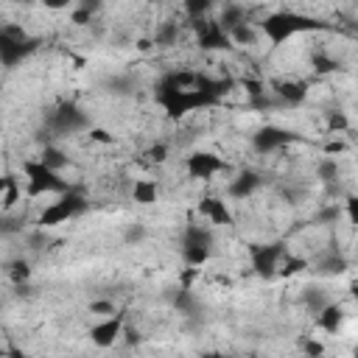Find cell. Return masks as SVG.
I'll list each match as a JSON object with an SVG mask.
<instances>
[{
    "label": "cell",
    "instance_id": "cell-1",
    "mask_svg": "<svg viewBox=\"0 0 358 358\" xmlns=\"http://www.w3.org/2000/svg\"><path fill=\"white\" fill-rule=\"evenodd\" d=\"M324 25H319L316 20L310 17H302V14H268L263 22H260V34L271 36L274 45H282L285 39L296 36V34H305V31H319Z\"/></svg>",
    "mask_w": 358,
    "mask_h": 358
},
{
    "label": "cell",
    "instance_id": "cell-2",
    "mask_svg": "<svg viewBox=\"0 0 358 358\" xmlns=\"http://www.w3.org/2000/svg\"><path fill=\"white\" fill-rule=\"evenodd\" d=\"M84 207H87V201H84V196L78 193V190H73V187H67L56 201H50L42 213H39V218H36V224L45 229V227H59V224H64L67 218H76V215H81L84 213Z\"/></svg>",
    "mask_w": 358,
    "mask_h": 358
},
{
    "label": "cell",
    "instance_id": "cell-3",
    "mask_svg": "<svg viewBox=\"0 0 358 358\" xmlns=\"http://www.w3.org/2000/svg\"><path fill=\"white\" fill-rule=\"evenodd\" d=\"M213 243L215 241H213L210 227H201V224L185 227V232H182V257H185V263H190V266L207 263L210 255H213Z\"/></svg>",
    "mask_w": 358,
    "mask_h": 358
},
{
    "label": "cell",
    "instance_id": "cell-4",
    "mask_svg": "<svg viewBox=\"0 0 358 358\" xmlns=\"http://www.w3.org/2000/svg\"><path fill=\"white\" fill-rule=\"evenodd\" d=\"M25 173H28V193L31 196H42V193H64L70 187L67 179H62L59 171L45 168L39 159L36 162H25Z\"/></svg>",
    "mask_w": 358,
    "mask_h": 358
},
{
    "label": "cell",
    "instance_id": "cell-5",
    "mask_svg": "<svg viewBox=\"0 0 358 358\" xmlns=\"http://www.w3.org/2000/svg\"><path fill=\"white\" fill-rule=\"evenodd\" d=\"M294 140H299V137H296L294 131H288V129L263 126V129H257V134H252V148H255L257 154H274V151L291 145Z\"/></svg>",
    "mask_w": 358,
    "mask_h": 358
},
{
    "label": "cell",
    "instance_id": "cell-6",
    "mask_svg": "<svg viewBox=\"0 0 358 358\" xmlns=\"http://www.w3.org/2000/svg\"><path fill=\"white\" fill-rule=\"evenodd\" d=\"M185 168H187V173H190L193 179H213L215 173L227 171V162H224L221 157H215V154L196 151V154H190V157L185 159Z\"/></svg>",
    "mask_w": 358,
    "mask_h": 358
},
{
    "label": "cell",
    "instance_id": "cell-7",
    "mask_svg": "<svg viewBox=\"0 0 358 358\" xmlns=\"http://www.w3.org/2000/svg\"><path fill=\"white\" fill-rule=\"evenodd\" d=\"M120 336H123V316H120V313L103 316V319L90 330V341L98 344V347H109V344H115Z\"/></svg>",
    "mask_w": 358,
    "mask_h": 358
},
{
    "label": "cell",
    "instance_id": "cell-8",
    "mask_svg": "<svg viewBox=\"0 0 358 358\" xmlns=\"http://www.w3.org/2000/svg\"><path fill=\"white\" fill-rule=\"evenodd\" d=\"M263 185V179H260V173H255V171H238L229 182H227V196L229 199H238V201H246L257 187Z\"/></svg>",
    "mask_w": 358,
    "mask_h": 358
},
{
    "label": "cell",
    "instance_id": "cell-9",
    "mask_svg": "<svg viewBox=\"0 0 358 358\" xmlns=\"http://www.w3.org/2000/svg\"><path fill=\"white\" fill-rule=\"evenodd\" d=\"M274 98L282 103V106H299L305 98H308V84L305 81H296V78H282L274 84Z\"/></svg>",
    "mask_w": 358,
    "mask_h": 358
},
{
    "label": "cell",
    "instance_id": "cell-10",
    "mask_svg": "<svg viewBox=\"0 0 358 358\" xmlns=\"http://www.w3.org/2000/svg\"><path fill=\"white\" fill-rule=\"evenodd\" d=\"M199 213H201V218H207V224H215V227H229L232 224V210L224 199H215V196L201 199Z\"/></svg>",
    "mask_w": 358,
    "mask_h": 358
},
{
    "label": "cell",
    "instance_id": "cell-11",
    "mask_svg": "<svg viewBox=\"0 0 358 358\" xmlns=\"http://www.w3.org/2000/svg\"><path fill=\"white\" fill-rule=\"evenodd\" d=\"M344 319H347V308H344L341 302H333V299L316 313V324H319L324 333H330V336H336V333L341 330Z\"/></svg>",
    "mask_w": 358,
    "mask_h": 358
},
{
    "label": "cell",
    "instance_id": "cell-12",
    "mask_svg": "<svg viewBox=\"0 0 358 358\" xmlns=\"http://www.w3.org/2000/svg\"><path fill=\"white\" fill-rule=\"evenodd\" d=\"M227 36H229V45L243 48V50H252L260 42V25L252 22V20H246V22H238L235 28H229Z\"/></svg>",
    "mask_w": 358,
    "mask_h": 358
},
{
    "label": "cell",
    "instance_id": "cell-13",
    "mask_svg": "<svg viewBox=\"0 0 358 358\" xmlns=\"http://www.w3.org/2000/svg\"><path fill=\"white\" fill-rule=\"evenodd\" d=\"M39 162L45 165V168H50V171H64L67 165H70V157H67V151H62L59 145H53V143H48L45 148H42V154H39Z\"/></svg>",
    "mask_w": 358,
    "mask_h": 358
},
{
    "label": "cell",
    "instance_id": "cell-14",
    "mask_svg": "<svg viewBox=\"0 0 358 358\" xmlns=\"http://www.w3.org/2000/svg\"><path fill=\"white\" fill-rule=\"evenodd\" d=\"M157 196H159V187H157L154 179H134V185H131V199H134L137 204H154Z\"/></svg>",
    "mask_w": 358,
    "mask_h": 358
},
{
    "label": "cell",
    "instance_id": "cell-15",
    "mask_svg": "<svg viewBox=\"0 0 358 358\" xmlns=\"http://www.w3.org/2000/svg\"><path fill=\"white\" fill-rule=\"evenodd\" d=\"M327 302H330V296H327V291H324L322 285H308V288L302 291V305H305L308 313H319Z\"/></svg>",
    "mask_w": 358,
    "mask_h": 358
},
{
    "label": "cell",
    "instance_id": "cell-16",
    "mask_svg": "<svg viewBox=\"0 0 358 358\" xmlns=\"http://www.w3.org/2000/svg\"><path fill=\"white\" fill-rule=\"evenodd\" d=\"M6 274H8V280H11L14 285L28 282V280H31V260H28V257H14V260H8V263H6Z\"/></svg>",
    "mask_w": 358,
    "mask_h": 358
},
{
    "label": "cell",
    "instance_id": "cell-17",
    "mask_svg": "<svg viewBox=\"0 0 358 358\" xmlns=\"http://www.w3.org/2000/svg\"><path fill=\"white\" fill-rule=\"evenodd\" d=\"M215 8V0H182V14L187 20H204Z\"/></svg>",
    "mask_w": 358,
    "mask_h": 358
},
{
    "label": "cell",
    "instance_id": "cell-18",
    "mask_svg": "<svg viewBox=\"0 0 358 358\" xmlns=\"http://www.w3.org/2000/svg\"><path fill=\"white\" fill-rule=\"evenodd\" d=\"M145 235H148V232H145V227H143L140 221H134V224H129V227H126V232H123V241L131 246V243H140Z\"/></svg>",
    "mask_w": 358,
    "mask_h": 358
},
{
    "label": "cell",
    "instance_id": "cell-19",
    "mask_svg": "<svg viewBox=\"0 0 358 358\" xmlns=\"http://www.w3.org/2000/svg\"><path fill=\"white\" fill-rule=\"evenodd\" d=\"M90 313H95V316H112V313H117V308H115V302L112 299H95V302H90Z\"/></svg>",
    "mask_w": 358,
    "mask_h": 358
},
{
    "label": "cell",
    "instance_id": "cell-20",
    "mask_svg": "<svg viewBox=\"0 0 358 358\" xmlns=\"http://www.w3.org/2000/svg\"><path fill=\"white\" fill-rule=\"evenodd\" d=\"M168 151H171V145L168 143H154L148 151H145V157H148V162H165L168 159Z\"/></svg>",
    "mask_w": 358,
    "mask_h": 358
},
{
    "label": "cell",
    "instance_id": "cell-21",
    "mask_svg": "<svg viewBox=\"0 0 358 358\" xmlns=\"http://www.w3.org/2000/svg\"><path fill=\"white\" fill-rule=\"evenodd\" d=\"M73 3H76V0H42V6L50 8V11H62V8L73 6Z\"/></svg>",
    "mask_w": 358,
    "mask_h": 358
}]
</instances>
